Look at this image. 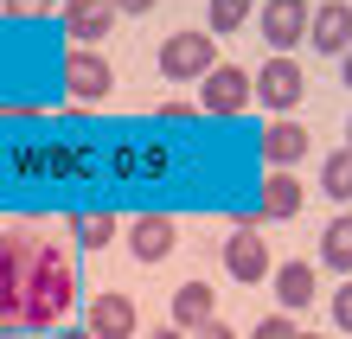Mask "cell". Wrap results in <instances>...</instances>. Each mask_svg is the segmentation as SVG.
<instances>
[{
    "instance_id": "cell-17",
    "label": "cell",
    "mask_w": 352,
    "mask_h": 339,
    "mask_svg": "<svg viewBox=\"0 0 352 339\" xmlns=\"http://www.w3.org/2000/svg\"><path fill=\"white\" fill-rule=\"evenodd\" d=\"M320 263L333 269V275H352V211L327 224V237H320Z\"/></svg>"
},
{
    "instance_id": "cell-21",
    "label": "cell",
    "mask_w": 352,
    "mask_h": 339,
    "mask_svg": "<svg viewBox=\"0 0 352 339\" xmlns=\"http://www.w3.org/2000/svg\"><path fill=\"white\" fill-rule=\"evenodd\" d=\"M333 327H340V333H352V275L333 288Z\"/></svg>"
},
{
    "instance_id": "cell-19",
    "label": "cell",
    "mask_w": 352,
    "mask_h": 339,
    "mask_svg": "<svg viewBox=\"0 0 352 339\" xmlns=\"http://www.w3.org/2000/svg\"><path fill=\"white\" fill-rule=\"evenodd\" d=\"M250 7H256V0H212V7H205V19H212V39H231L243 19H250Z\"/></svg>"
},
{
    "instance_id": "cell-14",
    "label": "cell",
    "mask_w": 352,
    "mask_h": 339,
    "mask_svg": "<svg viewBox=\"0 0 352 339\" xmlns=\"http://www.w3.org/2000/svg\"><path fill=\"white\" fill-rule=\"evenodd\" d=\"M129 250H135V263H160V256L173 250V218H160V211L135 218V224H129Z\"/></svg>"
},
{
    "instance_id": "cell-29",
    "label": "cell",
    "mask_w": 352,
    "mask_h": 339,
    "mask_svg": "<svg viewBox=\"0 0 352 339\" xmlns=\"http://www.w3.org/2000/svg\"><path fill=\"white\" fill-rule=\"evenodd\" d=\"M58 339H90V333H84V327H71V333H65V327H58Z\"/></svg>"
},
{
    "instance_id": "cell-12",
    "label": "cell",
    "mask_w": 352,
    "mask_h": 339,
    "mask_svg": "<svg viewBox=\"0 0 352 339\" xmlns=\"http://www.w3.org/2000/svg\"><path fill=\"white\" fill-rule=\"evenodd\" d=\"M307 205V193H301V179L288 173V166H269V179H263V218H295V211Z\"/></svg>"
},
{
    "instance_id": "cell-20",
    "label": "cell",
    "mask_w": 352,
    "mask_h": 339,
    "mask_svg": "<svg viewBox=\"0 0 352 339\" xmlns=\"http://www.w3.org/2000/svg\"><path fill=\"white\" fill-rule=\"evenodd\" d=\"M71 230H77V243H84V250H102V243H116V230H122V224L109 218V211H84Z\"/></svg>"
},
{
    "instance_id": "cell-16",
    "label": "cell",
    "mask_w": 352,
    "mask_h": 339,
    "mask_svg": "<svg viewBox=\"0 0 352 339\" xmlns=\"http://www.w3.org/2000/svg\"><path fill=\"white\" fill-rule=\"evenodd\" d=\"M205 320H218V307H212V288H205V282H186V288L173 294V327H179V333H199Z\"/></svg>"
},
{
    "instance_id": "cell-11",
    "label": "cell",
    "mask_w": 352,
    "mask_h": 339,
    "mask_svg": "<svg viewBox=\"0 0 352 339\" xmlns=\"http://www.w3.org/2000/svg\"><path fill=\"white\" fill-rule=\"evenodd\" d=\"M224 269H231V282H263L269 275V243L256 230H237V237L224 243Z\"/></svg>"
},
{
    "instance_id": "cell-1",
    "label": "cell",
    "mask_w": 352,
    "mask_h": 339,
    "mask_svg": "<svg viewBox=\"0 0 352 339\" xmlns=\"http://www.w3.org/2000/svg\"><path fill=\"white\" fill-rule=\"evenodd\" d=\"M77 301V256L71 243H38L32 275H26V301H19V327L26 333H58L71 320Z\"/></svg>"
},
{
    "instance_id": "cell-2",
    "label": "cell",
    "mask_w": 352,
    "mask_h": 339,
    "mask_svg": "<svg viewBox=\"0 0 352 339\" xmlns=\"http://www.w3.org/2000/svg\"><path fill=\"white\" fill-rule=\"evenodd\" d=\"M32 256H38V237H32V230H19V224L0 230V339L19 333V301H26Z\"/></svg>"
},
{
    "instance_id": "cell-22",
    "label": "cell",
    "mask_w": 352,
    "mask_h": 339,
    "mask_svg": "<svg viewBox=\"0 0 352 339\" xmlns=\"http://www.w3.org/2000/svg\"><path fill=\"white\" fill-rule=\"evenodd\" d=\"M7 13L13 19H45V13H58V0H7Z\"/></svg>"
},
{
    "instance_id": "cell-13",
    "label": "cell",
    "mask_w": 352,
    "mask_h": 339,
    "mask_svg": "<svg viewBox=\"0 0 352 339\" xmlns=\"http://www.w3.org/2000/svg\"><path fill=\"white\" fill-rule=\"evenodd\" d=\"M276 301L295 314V307H307V301H320V269L314 263H282L276 269Z\"/></svg>"
},
{
    "instance_id": "cell-8",
    "label": "cell",
    "mask_w": 352,
    "mask_h": 339,
    "mask_svg": "<svg viewBox=\"0 0 352 339\" xmlns=\"http://www.w3.org/2000/svg\"><path fill=\"white\" fill-rule=\"evenodd\" d=\"M256 32H263V45H269V52H295V45H301V32H307V0H263Z\"/></svg>"
},
{
    "instance_id": "cell-25",
    "label": "cell",
    "mask_w": 352,
    "mask_h": 339,
    "mask_svg": "<svg viewBox=\"0 0 352 339\" xmlns=\"http://www.w3.org/2000/svg\"><path fill=\"white\" fill-rule=\"evenodd\" d=\"M199 339H237V333L224 327V320H205V327H199Z\"/></svg>"
},
{
    "instance_id": "cell-10",
    "label": "cell",
    "mask_w": 352,
    "mask_h": 339,
    "mask_svg": "<svg viewBox=\"0 0 352 339\" xmlns=\"http://www.w3.org/2000/svg\"><path fill=\"white\" fill-rule=\"evenodd\" d=\"M58 13H65L77 45H102V39L116 32V7L109 0H58Z\"/></svg>"
},
{
    "instance_id": "cell-4",
    "label": "cell",
    "mask_w": 352,
    "mask_h": 339,
    "mask_svg": "<svg viewBox=\"0 0 352 339\" xmlns=\"http://www.w3.org/2000/svg\"><path fill=\"white\" fill-rule=\"evenodd\" d=\"M218 65V39L212 32H173L167 45H160V71H167L173 83H192Z\"/></svg>"
},
{
    "instance_id": "cell-3",
    "label": "cell",
    "mask_w": 352,
    "mask_h": 339,
    "mask_svg": "<svg viewBox=\"0 0 352 339\" xmlns=\"http://www.w3.org/2000/svg\"><path fill=\"white\" fill-rule=\"evenodd\" d=\"M301 96H307V77H301V65H295L288 52H269V65L250 77V102H263L269 116H288Z\"/></svg>"
},
{
    "instance_id": "cell-24",
    "label": "cell",
    "mask_w": 352,
    "mask_h": 339,
    "mask_svg": "<svg viewBox=\"0 0 352 339\" xmlns=\"http://www.w3.org/2000/svg\"><path fill=\"white\" fill-rule=\"evenodd\" d=\"M154 116H160V122H186V116H192V102H160Z\"/></svg>"
},
{
    "instance_id": "cell-23",
    "label": "cell",
    "mask_w": 352,
    "mask_h": 339,
    "mask_svg": "<svg viewBox=\"0 0 352 339\" xmlns=\"http://www.w3.org/2000/svg\"><path fill=\"white\" fill-rule=\"evenodd\" d=\"M250 339H295V320H288V314H269V320H263Z\"/></svg>"
},
{
    "instance_id": "cell-5",
    "label": "cell",
    "mask_w": 352,
    "mask_h": 339,
    "mask_svg": "<svg viewBox=\"0 0 352 339\" xmlns=\"http://www.w3.org/2000/svg\"><path fill=\"white\" fill-rule=\"evenodd\" d=\"M199 109L205 116H243V109H250V71L212 65V71L199 77Z\"/></svg>"
},
{
    "instance_id": "cell-9",
    "label": "cell",
    "mask_w": 352,
    "mask_h": 339,
    "mask_svg": "<svg viewBox=\"0 0 352 339\" xmlns=\"http://www.w3.org/2000/svg\"><path fill=\"white\" fill-rule=\"evenodd\" d=\"M135 301L129 294H96L90 301V314H84V333L90 339H135Z\"/></svg>"
},
{
    "instance_id": "cell-26",
    "label": "cell",
    "mask_w": 352,
    "mask_h": 339,
    "mask_svg": "<svg viewBox=\"0 0 352 339\" xmlns=\"http://www.w3.org/2000/svg\"><path fill=\"white\" fill-rule=\"evenodd\" d=\"M116 13H154V0H109Z\"/></svg>"
},
{
    "instance_id": "cell-7",
    "label": "cell",
    "mask_w": 352,
    "mask_h": 339,
    "mask_svg": "<svg viewBox=\"0 0 352 339\" xmlns=\"http://www.w3.org/2000/svg\"><path fill=\"white\" fill-rule=\"evenodd\" d=\"M65 90H71V96H84V102H102V96L116 90L109 58H102L96 45H77V52L65 58Z\"/></svg>"
},
{
    "instance_id": "cell-27",
    "label": "cell",
    "mask_w": 352,
    "mask_h": 339,
    "mask_svg": "<svg viewBox=\"0 0 352 339\" xmlns=\"http://www.w3.org/2000/svg\"><path fill=\"white\" fill-rule=\"evenodd\" d=\"M148 339H192V333H179V327H173V320H167V327H154V333H148Z\"/></svg>"
},
{
    "instance_id": "cell-30",
    "label": "cell",
    "mask_w": 352,
    "mask_h": 339,
    "mask_svg": "<svg viewBox=\"0 0 352 339\" xmlns=\"http://www.w3.org/2000/svg\"><path fill=\"white\" fill-rule=\"evenodd\" d=\"M295 339H327V333H295Z\"/></svg>"
},
{
    "instance_id": "cell-15",
    "label": "cell",
    "mask_w": 352,
    "mask_h": 339,
    "mask_svg": "<svg viewBox=\"0 0 352 339\" xmlns=\"http://www.w3.org/2000/svg\"><path fill=\"white\" fill-rule=\"evenodd\" d=\"M301 154H307V129H301V122H288V116H276L263 129V160L269 166H295Z\"/></svg>"
},
{
    "instance_id": "cell-31",
    "label": "cell",
    "mask_w": 352,
    "mask_h": 339,
    "mask_svg": "<svg viewBox=\"0 0 352 339\" xmlns=\"http://www.w3.org/2000/svg\"><path fill=\"white\" fill-rule=\"evenodd\" d=\"M346 147H352V122H346Z\"/></svg>"
},
{
    "instance_id": "cell-18",
    "label": "cell",
    "mask_w": 352,
    "mask_h": 339,
    "mask_svg": "<svg viewBox=\"0 0 352 339\" xmlns=\"http://www.w3.org/2000/svg\"><path fill=\"white\" fill-rule=\"evenodd\" d=\"M320 193L327 199H352V147H333L320 160Z\"/></svg>"
},
{
    "instance_id": "cell-6",
    "label": "cell",
    "mask_w": 352,
    "mask_h": 339,
    "mask_svg": "<svg viewBox=\"0 0 352 339\" xmlns=\"http://www.w3.org/2000/svg\"><path fill=\"white\" fill-rule=\"evenodd\" d=\"M301 45H314L320 58H340L352 45V7L346 0H327V7H307V32Z\"/></svg>"
},
{
    "instance_id": "cell-28",
    "label": "cell",
    "mask_w": 352,
    "mask_h": 339,
    "mask_svg": "<svg viewBox=\"0 0 352 339\" xmlns=\"http://www.w3.org/2000/svg\"><path fill=\"white\" fill-rule=\"evenodd\" d=\"M340 83H346V90H352V45L340 52Z\"/></svg>"
}]
</instances>
